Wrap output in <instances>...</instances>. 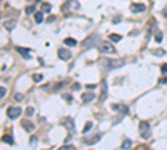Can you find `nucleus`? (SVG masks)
Wrapping results in <instances>:
<instances>
[{"label":"nucleus","mask_w":167,"mask_h":150,"mask_svg":"<svg viewBox=\"0 0 167 150\" xmlns=\"http://www.w3.org/2000/svg\"><path fill=\"white\" fill-rule=\"evenodd\" d=\"M139 132H140V137L142 138H149L150 137V124L146 120H142L139 124Z\"/></svg>","instance_id":"nucleus-1"},{"label":"nucleus","mask_w":167,"mask_h":150,"mask_svg":"<svg viewBox=\"0 0 167 150\" xmlns=\"http://www.w3.org/2000/svg\"><path fill=\"white\" fill-rule=\"evenodd\" d=\"M77 8H79V2L77 0H67L65 4L62 5L64 12H70V10H77Z\"/></svg>","instance_id":"nucleus-2"},{"label":"nucleus","mask_w":167,"mask_h":150,"mask_svg":"<svg viewBox=\"0 0 167 150\" xmlns=\"http://www.w3.org/2000/svg\"><path fill=\"white\" fill-rule=\"evenodd\" d=\"M99 50L102 54H115V47L112 43H109V42H104V43H100L99 45Z\"/></svg>","instance_id":"nucleus-3"},{"label":"nucleus","mask_w":167,"mask_h":150,"mask_svg":"<svg viewBox=\"0 0 167 150\" xmlns=\"http://www.w3.org/2000/svg\"><path fill=\"white\" fill-rule=\"evenodd\" d=\"M105 65H107V68H117V67L124 65V60H120V58H109L105 62Z\"/></svg>","instance_id":"nucleus-4"},{"label":"nucleus","mask_w":167,"mask_h":150,"mask_svg":"<svg viewBox=\"0 0 167 150\" xmlns=\"http://www.w3.org/2000/svg\"><path fill=\"white\" fill-rule=\"evenodd\" d=\"M20 113H22V110L18 107H8V110H7V117H8V118H18Z\"/></svg>","instance_id":"nucleus-5"},{"label":"nucleus","mask_w":167,"mask_h":150,"mask_svg":"<svg viewBox=\"0 0 167 150\" xmlns=\"http://www.w3.org/2000/svg\"><path fill=\"white\" fill-rule=\"evenodd\" d=\"M146 10V5L144 4H132L130 5V12H134V13H140V12H144Z\"/></svg>","instance_id":"nucleus-6"},{"label":"nucleus","mask_w":167,"mask_h":150,"mask_svg":"<svg viewBox=\"0 0 167 150\" xmlns=\"http://www.w3.org/2000/svg\"><path fill=\"white\" fill-rule=\"evenodd\" d=\"M58 57L62 58V60H69L72 57V54L67 49H58Z\"/></svg>","instance_id":"nucleus-7"},{"label":"nucleus","mask_w":167,"mask_h":150,"mask_svg":"<svg viewBox=\"0 0 167 150\" xmlns=\"http://www.w3.org/2000/svg\"><path fill=\"white\" fill-rule=\"evenodd\" d=\"M22 127H24L25 132H33V130H35V125H33L32 122H27V120L22 122Z\"/></svg>","instance_id":"nucleus-8"},{"label":"nucleus","mask_w":167,"mask_h":150,"mask_svg":"<svg viewBox=\"0 0 167 150\" xmlns=\"http://www.w3.org/2000/svg\"><path fill=\"white\" fill-rule=\"evenodd\" d=\"M92 42H99V35H90L87 40L82 42V45H84V47H89V43H92Z\"/></svg>","instance_id":"nucleus-9"},{"label":"nucleus","mask_w":167,"mask_h":150,"mask_svg":"<svg viewBox=\"0 0 167 150\" xmlns=\"http://www.w3.org/2000/svg\"><path fill=\"white\" fill-rule=\"evenodd\" d=\"M94 99H95V97H94V93H90V92H87V93H84V95H82V102H84V104H89V102H92Z\"/></svg>","instance_id":"nucleus-10"},{"label":"nucleus","mask_w":167,"mask_h":150,"mask_svg":"<svg viewBox=\"0 0 167 150\" xmlns=\"http://www.w3.org/2000/svg\"><path fill=\"white\" fill-rule=\"evenodd\" d=\"M105 97H107V85H105V82H102V92H100L99 100H100V102H104Z\"/></svg>","instance_id":"nucleus-11"},{"label":"nucleus","mask_w":167,"mask_h":150,"mask_svg":"<svg viewBox=\"0 0 167 150\" xmlns=\"http://www.w3.org/2000/svg\"><path fill=\"white\" fill-rule=\"evenodd\" d=\"M17 52L22 55V57H25V58H30V52L27 49H22V47H17Z\"/></svg>","instance_id":"nucleus-12"},{"label":"nucleus","mask_w":167,"mask_h":150,"mask_svg":"<svg viewBox=\"0 0 167 150\" xmlns=\"http://www.w3.org/2000/svg\"><path fill=\"white\" fill-rule=\"evenodd\" d=\"M64 125H65L67 129H69V132H74V122H72V118H65V120H64Z\"/></svg>","instance_id":"nucleus-13"},{"label":"nucleus","mask_w":167,"mask_h":150,"mask_svg":"<svg viewBox=\"0 0 167 150\" xmlns=\"http://www.w3.org/2000/svg\"><path fill=\"white\" fill-rule=\"evenodd\" d=\"M100 133H97V135H94V137H90V138H85V143H95V142H99L100 140Z\"/></svg>","instance_id":"nucleus-14"},{"label":"nucleus","mask_w":167,"mask_h":150,"mask_svg":"<svg viewBox=\"0 0 167 150\" xmlns=\"http://www.w3.org/2000/svg\"><path fill=\"white\" fill-rule=\"evenodd\" d=\"M4 27H5L7 30H12L13 27H15V20H13V18H12V20H5V22H4Z\"/></svg>","instance_id":"nucleus-15"},{"label":"nucleus","mask_w":167,"mask_h":150,"mask_svg":"<svg viewBox=\"0 0 167 150\" xmlns=\"http://www.w3.org/2000/svg\"><path fill=\"white\" fill-rule=\"evenodd\" d=\"M132 147V140H129V138H125L124 142H122V150H127Z\"/></svg>","instance_id":"nucleus-16"},{"label":"nucleus","mask_w":167,"mask_h":150,"mask_svg":"<svg viewBox=\"0 0 167 150\" xmlns=\"http://www.w3.org/2000/svg\"><path fill=\"white\" fill-rule=\"evenodd\" d=\"M64 43H65V45H69V47H75V45H77V40H75V38H65V40H64Z\"/></svg>","instance_id":"nucleus-17"},{"label":"nucleus","mask_w":167,"mask_h":150,"mask_svg":"<svg viewBox=\"0 0 167 150\" xmlns=\"http://www.w3.org/2000/svg\"><path fill=\"white\" fill-rule=\"evenodd\" d=\"M35 22H37V24L44 22V12H35Z\"/></svg>","instance_id":"nucleus-18"},{"label":"nucleus","mask_w":167,"mask_h":150,"mask_svg":"<svg viewBox=\"0 0 167 150\" xmlns=\"http://www.w3.org/2000/svg\"><path fill=\"white\" fill-rule=\"evenodd\" d=\"M2 140H4L5 143H8V145H13V138L10 137V135H4V137H2Z\"/></svg>","instance_id":"nucleus-19"},{"label":"nucleus","mask_w":167,"mask_h":150,"mask_svg":"<svg viewBox=\"0 0 167 150\" xmlns=\"http://www.w3.org/2000/svg\"><path fill=\"white\" fill-rule=\"evenodd\" d=\"M109 38H110V42H120V35H117V33H110V37H109Z\"/></svg>","instance_id":"nucleus-20"},{"label":"nucleus","mask_w":167,"mask_h":150,"mask_svg":"<svg viewBox=\"0 0 167 150\" xmlns=\"http://www.w3.org/2000/svg\"><path fill=\"white\" fill-rule=\"evenodd\" d=\"M35 12V7H33V5H29V7L25 8V13H27V15H30V13H33Z\"/></svg>","instance_id":"nucleus-21"},{"label":"nucleus","mask_w":167,"mask_h":150,"mask_svg":"<svg viewBox=\"0 0 167 150\" xmlns=\"http://www.w3.org/2000/svg\"><path fill=\"white\" fill-rule=\"evenodd\" d=\"M32 79H33V82H42V79H44V77H42V74L40 75H38V74H33Z\"/></svg>","instance_id":"nucleus-22"},{"label":"nucleus","mask_w":167,"mask_h":150,"mask_svg":"<svg viewBox=\"0 0 167 150\" xmlns=\"http://www.w3.org/2000/svg\"><path fill=\"white\" fill-rule=\"evenodd\" d=\"M42 12H50V4H42Z\"/></svg>","instance_id":"nucleus-23"},{"label":"nucleus","mask_w":167,"mask_h":150,"mask_svg":"<svg viewBox=\"0 0 167 150\" xmlns=\"http://www.w3.org/2000/svg\"><path fill=\"white\" fill-rule=\"evenodd\" d=\"M33 112H35V110H33L32 107H27V110H25V113H27V117H32V115H33Z\"/></svg>","instance_id":"nucleus-24"},{"label":"nucleus","mask_w":167,"mask_h":150,"mask_svg":"<svg viewBox=\"0 0 167 150\" xmlns=\"http://www.w3.org/2000/svg\"><path fill=\"white\" fill-rule=\"evenodd\" d=\"M5 95H7V88H5V87H0V99H4Z\"/></svg>","instance_id":"nucleus-25"},{"label":"nucleus","mask_w":167,"mask_h":150,"mask_svg":"<svg viewBox=\"0 0 167 150\" xmlns=\"http://www.w3.org/2000/svg\"><path fill=\"white\" fill-rule=\"evenodd\" d=\"M58 150H75V147L74 145H64V147H60Z\"/></svg>","instance_id":"nucleus-26"},{"label":"nucleus","mask_w":167,"mask_h":150,"mask_svg":"<svg viewBox=\"0 0 167 150\" xmlns=\"http://www.w3.org/2000/svg\"><path fill=\"white\" fill-rule=\"evenodd\" d=\"M13 99H15V102H22V100H24V95H22V93H15Z\"/></svg>","instance_id":"nucleus-27"},{"label":"nucleus","mask_w":167,"mask_h":150,"mask_svg":"<svg viewBox=\"0 0 167 150\" xmlns=\"http://www.w3.org/2000/svg\"><path fill=\"white\" fill-rule=\"evenodd\" d=\"M162 38H164V35H162L160 32H157V33H155V40H157V42H162Z\"/></svg>","instance_id":"nucleus-28"},{"label":"nucleus","mask_w":167,"mask_h":150,"mask_svg":"<svg viewBox=\"0 0 167 150\" xmlns=\"http://www.w3.org/2000/svg\"><path fill=\"white\" fill-rule=\"evenodd\" d=\"M90 129H92V122H87V124H85V127H84V132H89Z\"/></svg>","instance_id":"nucleus-29"},{"label":"nucleus","mask_w":167,"mask_h":150,"mask_svg":"<svg viewBox=\"0 0 167 150\" xmlns=\"http://www.w3.org/2000/svg\"><path fill=\"white\" fill-rule=\"evenodd\" d=\"M64 99H65L67 104H70V102H72V95H64Z\"/></svg>","instance_id":"nucleus-30"},{"label":"nucleus","mask_w":167,"mask_h":150,"mask_svg":"<svg viewBox=\"0 0 167 150\" xmlns=\"http://www.w3.org/2000/svg\"><path fill=\"white\" fill-rule=\"evenodd\" d=\"M152 54H154V55H164V50H154Z\"/></svg>","instance_id":"nucleus-31"},{"label":"nucleus","mask_w":167,"mask_h":150,"mask_svg":"<svg viewBox=\"0 0 167 150\" xmlns=\"http://www.w3.org/2000/svg\"><path fill=\"white\" fill-rule=\"evenodd\" d=\"M80 88V83H74V85H72V90H79Z\"/></svg>","instance_id":"nucleus-32"},{"label":"nucleus","mask_w":167,"mask_h":150,"mask_svg":"<svg viewBox=\"0 0 167 150\" xmlns=\"http://www.w3.org/2000/svg\"><path fill=\"white\" fill-rule=\"evenodd\" d=\"M160 70H162V72H167V63H164V65L160 67Z\"/></svg>","instance_id":"nucleus-33"},{"label":"nucleus","mask_w":167,"mask_h":150,"mask_svg":"<svg viewBox=\"0 0 167 150\" xmlns=\"http://www.w3.org/2000/svg\"><path fill=\"white\" fill-rule=\"evenodd\" d=\"M85 87H87L89 90H92V88H95V85H92V83H89V85H85Z\"/></svg>","instance_id":"nucleus-34"},{"label":"nucleus","mask_w":167,"mask_h":150,"mask_svg":"<svg viewBox=\"0 0 167 150\" xmlns=\"http://www.w3.org/2000/svg\"><path fill=\"white\" fill-rule=\"evenodd\" d=\"M160 83H167V77H164V79H160Z\"/></svg>","instance_id":"nucleus-35"},{"label":"nucleus","mask_w":167,"mask_h":150,"mask_svg":"<svg viewBox=\"0 0 167 150\" xmlns=\"http://www.w3.org/2000/svg\"><path fill=\"white\" fill-rule=\"evenodd\" d=\"M164 17H167V7L164 8Z\"/></svg>","instance_id":"nucleus-36"}]
</instances>
